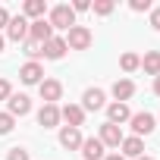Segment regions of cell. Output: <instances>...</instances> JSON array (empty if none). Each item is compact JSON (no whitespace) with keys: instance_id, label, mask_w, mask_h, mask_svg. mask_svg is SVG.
Returning a JSON list of instances; mask_svg holds the SVG:
<instances>
[{"instance_id":"6da1fadb","label":"cell","mask_w":160,"mask_h":160,"mask_svg":"<svg viewBox=\"0 0 160 160\" xmlns=\"http://www.w3.org/2000/svg\"><path fill=\"white\" fill-rule=\"evenodd\" d=\"M47 22H50V28H53V32H57V28L69 32V28L75 25V13H72V7H69V3H57V7H50V10H47Z\"/></svg>"},{"instance_id":"7a4b0ae2","label":"cell","mask_w":160,"mask_h":160,"mask_svg":"<svg viewBox=\"0 0 160 160\" xmlns=\"http://www.w3.org/2000/svg\"><path fill=\"white\" fill-rule=\"evenodd\" d=\"M66 47L69 50H88L91 47V41H94V35H91V28L88 25H72L69 32H66Z\"/></svg>"},{"instance_id":"3957f363","label":"cell","mask_w":160,"mask_h":160,"mask_svg":"<svg viewBox=\"0 0 160 160\" xmlns=\"http://www.w3.org/2000/svg\"><path fill=\"white\" fill-rule=\"evenodd\" d=\"M129 126H132V135H135V138H141V135H151V132L157 129V119H154L151 113H132Z\"/></svg>"},{"instance_id":"277c9868","label":"cell","mask_w":160,"mask_h":160,"mask_svg":"<svg viewBox=\"0 0 160 160\" xmlns=\"http://www.w3.org/2000/svg\"><path fill=\"white\" fill-rule=\"evenodd\" d=\"M50 38H53V28H50L47 19H35V22H28V41H35V44H47Z\"/></svg>"},{"instance_id":"5b68a950","label":"cell","mask_w":160,"mask_h":160,"mask_svg":"<svg viewBox=\"0 0 160 160\" xmlns=\"http://www.w3.org/2000/svg\"><path fill=\"white\" fill-rule=\"evenodd\" d=\"M7 113H10L13 119H16V116H28V113H32V98H28V94H10Z\"/></svg>"},{"instance_id":"8992f818","label":"cell","mask_w":160,"mask_h":160,"mask_svg":"<svg viewBox=\"0 0 160 160\" xmlns=\"http://www.w3.org/2000/svg\"><path fill=\"white\" fill-rule=\"evenodd\" d=\"M98 138H101V144H104V148H119L126 135H122V129H119V126L104 122V126H101V132H98Z\"/></svg>"},{"instance_id":"52a82bcc","label":"cell","mask_w":160,"mask_h":160,"mask_svg":"<svg viewBox=\"0 0 160 160\" xmlns=\"http://www.w3.org/2000/svg\"><path fill=\"white\" fill-rule=\"evenodd\" d=\"M60 119H66V126H72V129H82V126H85V110H82V104H66V107H60Z\"/></svg>"},{"instance_id":"ba28073f","label":"cell","mask_w":160,"mask_h":160,"mask_svg":"<svg viewBox=\"0 0 160 160\" xmlns=\"http://www.w3.org/2000/svg\"><path fill=\"white\" fill-rule=\"evenodd\" d=\"M82 141H85L82 129H72V126H60V144H63L66 151H78V148H82Z\"/></svg>"},{"instance_id":"9c48e42d","label":"cell","mask_w":160,"mask_h":160,"mask_svg":"<svg viewBox=\"0 0 160 160\" xmlns=\"http://www.w3.org/2000/svg\"><path fill=\"white\" fill-rule=\"evenodd\" d=\"M38 91H41V101L44 104H57L63 98V82H57V78H44V82L38 85Z\"/></svg>"},{"instance_id":"30bf717a","label":"cell","mask_w":160,"mask_h":160,"mask_svg":"<svg viewBox=\"0 0 160 160\" xmlns=\"http://www.w3.org/2000/svg\"><path fill=\"white\" fill-rule=\"evenodd\" d=\"M7 38L10 41H28V19L25 16H13L10 19V25H7Z\"/></svg>"},{"instance_id":"8fae6325","label":"cell","mask_w":160,"mask_h":160,"mask_svg":"<svg viewBox=\"0 0 160 160\" xmlns=\"http://www.w3.org/2000/svg\"><path fill=\"white\" fill-rule=\"evenodd\" d=\"M66 50H69V47H66V41H63L60 35H53L47 44H41V57H44V60H63Z\"/></svg>"},{"instance_id":"7c38bea8","label":"cell","mask_w":160,"mask_h":160,"mask_svg":"<svg viewBox=\"0 0 160 160\" xmlns=\"http://www.w3.org/2000/svg\"><path fill=\"white\" fill-rule=\"evenodd\" d=\"M19 78H22V85H41V82H44V66L28 60V63L19 69Z\"/></svg>"},{"instance_id":"4fadbf2b","label":"cell","mask_w":160,"mask_h":160,"mask_svg":"<svg viewBox=\"0 0 160 160\" xmlns=\"http://www.w3.org/2000/svg\"><path fill=\"white\" fill-rule=\"evenodd\" d=\"M78 151H82L85 160H104V157H107V148L101 144V138H85Z\"/></svg>"},{"instance_id":"5bb4252c","label":"cell","mask_w":160,"mask_h":160,"mask_svg":"<svg viewBox=\"0 0 160 160\" xmlns=\"http://www.w3.org/2000/svg\"><path fill=\"white\" fill-rule=\"evenodd\" d=\"M129 119H132V110H129V104H119V101L107 104V122L119 126V122H129Z\"/></svg>"},{"instance_id":"9a60e30c","label":"cell","mask_w":160,"mask_h":160,"mask_svg":"<svg viewBox=\"0 0 160 160\" xmlns=\"http://www.w3.org/2000/svg\"><path fill=\"white\" fill-rule=\"evenodd\" d=\"M101 107H107L104 91H101V88H88V91L82 94V110L88 113V110H101Z\"/></svg>"},{"instance_id":"2e32d148","label":"cell","mask_w":160,"mask_h":160,"mask_svg":"<svg viewBox=\"0 0 160 160\" xmlns=\"http://www.w3.org/2000/svg\"><path fill=\"white\" fill-rule=\"evenodd\" d=\"M38 122H41L44 129H57V126H60V107H57V104H44V107L38 110Z\"/></svg>"},{"instance_id":"e0dca14e","label":"cell","mask_w":160,"mask_h":160,"mask_svg":"<svg viewBox=\"0 0 160 160\" xmlns=\"http://www.w3.org/2000/svg\"><path fill=\"white\" fill-rule=\"evenodd\" d=\"M132 94H135V82H132V78H116V82H113V98L119 104H126Z\"/></svg>"},{"instance_id":"ac0fdd59","label":"cell","mask_w":160,"mask_h":160,"mask_svg":"<svg viewBox=\"0 0 160 160\" xmlns=\"http://www.w3.org/2000/svg\"><path fill=\"white\" fill-rule=\"evenodd\" d=\"M44 13H47V3H44V0H25V3H22V16L25 19H44Z\"/></svg>"},{"instance_id":"d6986e66","label":"cell","mask_w":160,"mask_h":160,"mask_svg":"<svg viewBox=\"0 0 160 160\" xmlns=\"http://www.w3.org/2000/svg\"><path fill=\"white\" fill-rule=\"evenodd\" d=\"M119 148H122V157H132V160L144 154V141H141V138H135V135L122 138V144H119Z\"/></svg>"},{"instance_id":"ffe728a7","label":"cell","mask_w":160,"mask_h":160,"mask_svg":"<svg viewBox=\"0 0 160 160\" xmlns=\"http://www.w3.org/2000/svg\"><path fill=\"white\" fill-rule=\"evenodd\" d=\"M141 69L157 78V75H160V50H148V53L141 57Z\"/></svg>"},{"instance_id":"44dd1931","label":"cell","mask_w":160,"mask_h":160,"mask_svg":"<svg viewBox=\"0 0 160 160\" xmlns=\"http://www.w3.org/2000/svg\"><path fill=\"white\" fill-rule=\"evenodd\" d=\"M119 69H122V72H135V69H141V57L132 53V50L122 53V57H119Z\"/></svg>"},{"instance_id":"7402d4cb","label":"cell","mask_w":160,"mask_h":160,"mask_svg":"<svg viewBox=\"0 0 160 160\" xmlns=\"http://www.w3.org/2000/svg\"><path fill=\"white\" fill-rule=\"evenodd\" d=\"M91 10H94V16H110L116 10V3H113V0H94Z\"/></svg>"},{"instance_id":"603a6c76","label":"cell","mask_w":160,"mask_h":160,"mask_svg":"<svg viewBox=\"0 0 160 160\" xmlns=\"http://www.w3.org/2000/svg\"><path fill=\"white\" fill-rule=\"evenodd\" d=\"M13 126H16V119H13L10 113H0V135H10Z\"/></svg>"},{"instance_id":"cb8c5ba5","label":"cell","mask_w":160,"mask_h":160,"mask_svg":"<svg viewBox=\"0 0 160 160\" xmlns=\"http://www.w3.org/2000/svg\"><path fill=\"white\" fill-rule=\"evenodd\" d=\"M129 7H132V13H151L154 10L151 0H129Z\"/></svg>"},{"instance_id":"d4e9b609","label":"cell","mask_w":160,"mask_h":160,"mask_svg":"<svg viewBox=\"0 0 160 160\" xmlns=\"http://www.w3.org/2000/svg\"><path fill=\"white\" fill-rule=\"evenodd\" d=\"M7 160H32V157H28L25 148H10V151H7Z\"/></svg>"},{"instance_id":"484cf974","label":"cell","mask_w":160,"mask_h":160,"mask_svg":"<svg viewBox=\"0 0 160 160\" xmlns=\"http://www.w3.org/2000/svg\"><path fill=\"white\" fill-rule=\"evenodd\" d=\"M10 94H13V85L7 78H0V101H10Z\"/></svg>"},{"instance_id":"4316f807","label":"cell","mask_w":160,"mask_h":160,"mask_svg":"<svg viewBox=\"0 0 160 160\" xmlns=\"http://www.w3.org/2000/svg\"><path fill=\"white\" fill-rule=\"evenodd\" d=\"M151 28H154V32H160V7H154V10H151Z\"/></svg>"},{"instance_id":"83f0119b","label":"cell","mask_w":160,"mask_h":160,"mask_svg":"<svg viewBox=\"0 0 160 160\" xmlns=\"http://www.w3.org/2000/svg\"><path fill=\"white\" fill-rule=\"evenodd\" d=\"M85 10H91L88 0H75V3H72V13H85Z\"/></svg>"},{"instance_id":"f1b7e54d","label":"cell","mask_w":160,"mask_h":160,"mask_svg":"<svg viewBox=\"0 0 160 160\" xmlns=\"http://www.w3.org/2000/svg\"><path fill=\"white\" fill-rule=\"evenodd\" d=\"M10 19H13V16H10L3 7H0V28H7V25H10Z\"/></svg>"},{"instance_id":"f546056e","label":"cell","mask_w":160,"mask_h":160,"mask_svg":"<svg viewBox=\"0 0 160 160\" xmlns=\"http://www.w3.org/2000/svg\"><path fill=\"white\" fill-rule=\"evenodd\" d=\"M154 94H157V98H160V75H157V78H154Z\"/></svg>"},{"instance_id":"4dcf8cb0","label":"cell","mask_w":160,"mask_h":160,"mask_svg":"<svg viewBox=\"0 0 160 160\" xmlns=\"http://www.w3.org/2000/svg\"><path fill=\"white\" fill-rule=\"evenodd\" d=\"M104 160H126V157H122V154H107Z\"/></svg>"},{"instance_id":"1f68e13d","label":"cell","mask_w":160,"mask_h":160,"mask_svg":"<svg viewBox=\"0 0 160 160\" xmlns=\"http://www.w3.org/2000/svg\"><path fill=\"white\" fill-rule=\"evenodd\" d=\"M3 44H7V38H3V35H0V53H3Z\"/></svg>"},{"instance_id":"d6a6232c","label":"cell","mask_w":160,"mask_h":160,"mask_svg":"<svg viewBox=\"0 0 160 160\" xmlns=\"http://www.w3.org/2000/svg\"><path fill=\"white\" fill-rule=\"evenodd\" d=\"M135 160H154V157H148V154H141V157H135Z\"/></svg>"}]
</instances>
